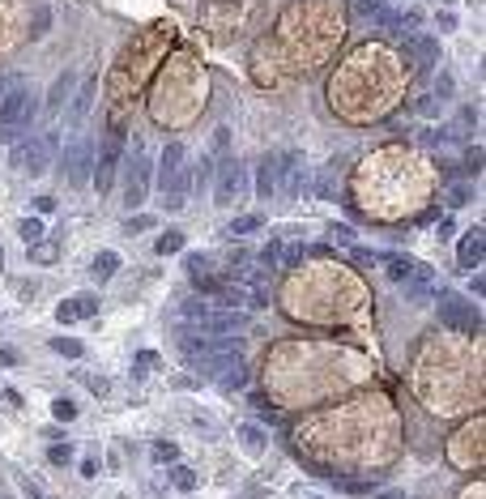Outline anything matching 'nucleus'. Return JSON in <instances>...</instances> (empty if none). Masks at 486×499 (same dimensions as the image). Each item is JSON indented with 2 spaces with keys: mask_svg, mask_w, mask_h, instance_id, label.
<instances>
[{
  "mask_svg": "<svg viewBox=\"0 0 486 499\" xmlns=\"http://www.w3.org/2000/svg\"><path fill=\"white\" fill-rule=\"evenodd\" d=\"M188 188H192V171H184V167H179L175 176H171V184L162 188V205H167V214L184 209V201H188Z\"/></svg>",
  "mask_w": 486,
  "mask_h": 499,
  "instance_id": "11",
  "label": "nucleus"
},
{
  "mask_svg": "<svg viewBox=\"0 0 486 499\" xmlns=\"http://www.w3.org/2000/svg\"><path fill=\"white\" fill-rule=\"evenodd\" d=\"M478 457H482V422H469V427H460V435L452 444V461L460 469H474Z\"/></svg>",
  "mask_w": 486,
  "mask_h": 499,
  "instance_id": "9",
  "label": "nucleus"
},
{
  "mask_svg": "<svg viewBox=\"0 0 486 499\" xmlns=\"http://www.w3.org/2000/svg\"><path fill=\"white\" fill-rule=\"evenodd\" d=\"M418 111H422V115H435V111H440V98H422Z\"/></svg>",
  "mask_w": 486,
  "mask_h": 499,
  "instance_id": "41",
  "label": "nucleus"
},
{
  "mask_svg": "<svg viewBox=\"0 0 486 499\" xmlns=\"http://www.w3.org/2000/svg\"><path fill=\"white\" fill-rule=\"evenodd\" d=\"M384 499H405V495H384Z\"/></svg>",
  "mask_w": 486,
  "mask_h": 499,
  "instance_id": "49",
  "label": "nucleus"
},
{
  "mask_svg": "<svg viewBox=\"0 0 486 499\" xmlns=\"http://www.w3.org/2000/svg\"><path fill=\"white\" fill-rule=\"evenodd\" d=\"M384 261H389V278H393V282H409V278L418 273V265L409 261V256H384Z\"/></svg>",
  "mask_w": 486,
  "mask_h": 499,
  "instance_id": "20",
  "label": "nucleus"
},
{
  "mask_svg": "<svg viewBox=\"0 0 486 499\" xmlns=\"http://www.w3.org/2000/svg\"><path fill=\"white\" fill-rule=\"evenodd\" d=\"M68 184L73 188H82V184H90V176H94V141H73L68 145Z\"/></svg>",
  "mask_w": 486,
  "mask_h": 499,
  "instance_id": "8",
  "label": "nucleus"
},
{
  "mask_svg": "<svg viewBox=\"0 0 486 499\" xmlns=\"http://www.w3.org/2000/svg\"><path fill=\"white\" fill-rule=\"evenodd\" d=\"M17 235H21L26 243H39V239H43V222H39V218H21V222H17Z\"/></svg>",
  "mask_w": 486,
  "mask_h": 499,
  "instance_id": "26",
  "label": "nucleus"
},
{
  "mask_svg": "<svg viewBox=\"0 0 486 499\" xmlns=\"http://www.w3.org/2000/svg\"><path fill=\"white\" fill-rule=\"evenodd\" d=\"M120 154H124V133H120V129H111L107 145H102V154H98V171H94V188H98V196H102V192H111V180H115Z\"/></svg>",
  "mask_w": 486,
  "mask_h": 499,
  "instance_id": "6",
  "label": "nucleus"
},
{
  "mask_svg": "<svg viewBox=\"0 0 486 499\" xmlns=\"http://www.w3.org/2000/svg\"><path fill=\"white\" fill-rule=\"evenodd\" d=\"M243 184H247V167L239 158H226L218 167V184H214V201L218 205H235V196H243Z\"/></svg>",
  "mask_w": 486,
  "mask_h": 499,
  "instance_id": "3",
  "label": "nucleus"
},
{
  "mask_svg": "<svg viewBox=\"0 0 486 499\" xmlns=\"http://www.w3.org/2000/svg\"><path fill=\"white\" fill-rule=\"evenodd\" d=\"M188 273H192V282H196V278H209V256L192 252V256H188Z\"/></svg>",
  "mask_w": 486,
  "mask_h": 499,
  "instance_id": "33",
  "label": "nucleus"
},
{
  "mask_svg": "<svg viewBox=\"0 0 486 499\" xmlns=\"http://www.w3.org/2000/svg\"><path fill=\"white\" fill-rule=\"evenodd\" d=\"M51 145H56V141H51V137H35V141H17L13 145V167L17 171H30V176H43V171H47V158H51Z\"/></svg>",
  "mask_w": 486,
  "mask_h": 499,
  "instance_id": "2",
  "label": "nucleus"
},
{
  "mask_svg": "<svg viewBox=\"0 0 486 499\" xmlns=\"http://www.w3.org/2000/svg\"><path fill=\"white\" fill-rule=\"evenodd\" d=\"M26 98H30L26 90H9L5 98H0V133L17 124V115H21V107H26Z\"/></svg>",
  "mask_w": 486,
  "mask_h": 499,
  "instance_id": "15",
  "label": "nucleus"
},
{
  "mask_svg": "<svg viewBox=\"0 0 486 499\" xmlns=\"http://www.w3.org/2000/svg\"><path fill=\"white\" fill-rule=\"evenodd\" d=\"M56 256H60L56 243H43V239L30 243V261H35V265H56Z\"/></svg>",
  "mask_w": 486,
  "mask_h": 499,
  "instance_id": "22",
  "label": "nucleus"
},
{
  "mask_svg": "<svg viewBox=\"0 0 486 499\" xmlns=\"http://www.w3.org/2000/svg\"><path fill=\"white\" fill-rule=\"evenodd\" d=\"M0 265H5V252H0Z\"/></svg>",
  "mask_w": 486,
  "mask_h": 499,
  "instance_id": "50",
  "label": "nucleus"
},
{
  "mask_svg": "<svg viewBox=\"0 0 486 499\" xmlns=\"http://www.w3.org/2000/svg\"><path fill=\"white\" fill-rule=\"evenodd\" d=\"M277 256H281V243H277V239H269V243H265V252H261V265L269 269V265H277Z\"/></svg>",
  "mask_w": 486,
  "mask_h": 499,
  "instance_id": "36",
  "label": "nucleus"
},
{
  "mask_svg": "<svg viewBox=\"0 0 486 499\" xmlns=\"http://www.w3.org/2000/svg\"><path fill=\"white\" fill-rule=\"evenodd\" d=\"M149 227H153V218H149V214H128V222H124V231H128V235H145Z\"/></svg>",
  "mask_w": 486,
  "mask_h": 499,
  "instance_id": "30",
  "label": "nucleus"
},
{
  "mask_svg": "<svg viewBox=\"0 0 486 499\" xmlns=\"http://www.w3.org/2000/svg\"><path fill=\"white\" fill-rule=\"evenodd\" d=\"M94 312H98V294H77V299H68V303L56 308V320H60V324H73V320L94 316Z\"/></svg>",
  "mask_w": 486,
  "mask_h": 499,
  "instance_id": "13",
  "label": "nucleus"
},
{
  "mask_svg": "<svg viewBox=\"0 0 486 499\" xmlns=\"http://www.w3.org/2000/svg\"><path fill=\"white\" fill-rule=\"evenodd\" d=\"M465 167L474 171V176H478V171H482V149H478V145H474V149H469V154H465Z\"/></svg>",
  "mask_w": 486,
  "mask_h": 499,
  "instance_id": "39",
  "label": "nucleus"
},
{
  "mask_svg": "<svg viewBox=\"0 0 486 499\" xmlns=\"http://www.w3.org/2000/svg\"><path fill=\"white\" fill-rule=\"evenodd\" d=\"M51 350L64 355V359H86V346L77 337H51Z\"/></svg>",
  "mask_w": 486,
  "mask_h": 499,
  "instance_id": "21",
  "label": "nucleus"
},
{
  "mask_svg": "<svg viewBox=\"0 0 486 499\" xmlns=\"http://www.w3.org/2000/svg\"><path fill=\"white\" fill-rule=\"evenodd\" d=\"M482 256H486V235H482V227H474L465 239L456 243V261H460V269H474V273H478Z\"/></svg>",
  "mask_w": 486,
  "mask_h": 499,
  "instance_id": "10",
  "label": "nucleus"
},
{
  "mask_svg": "<svg viewBox=\"0 0 486 499\" xmlns=\"http://www.w3.org/2000/svg\"><path fill=\"white\" fill-rule=\"evenodd\" d=\"M47 26H51V13H47V9H39V13H35V26H30V39H43V35H47Z\"/></svg>",
  "mask_w": 486,
  "mask_h": 499,
  "instance_id": "35",
  "label": "nucleus"
},
{
  "mask_svg": "<svg viewBox=\"0 0 486 499\" xmlns=\"http://www.w3.org/2000/svg\"><path fill=\"white\" fill-rule=\"evenodd\" d=\"M444 5H452V0H444Z\"/></svg>",
  "mask_w": 486,
  "mask_h": 499,
  "instance_id": "51",
  "label": "nucleus"
},
{
  "mask_svg": "<svg viewBox=\"0 0 486 499\" xmlns=\"http://www.w3.org/2000/svg\"><path fill=\"white\" fill-rule=\"evenodd\" d=\"M273 192H277V158H261V167H256V196L269 201Z\"/></svg>",
  "mask_w": 486,
  "mask_h": 499,
  "instance_id": "16",
  "label": "nucleus"
},
{
  "mask_svg": "<svg viewBox=\"0 0 486 499\" xmlns=\"http://www.w3.org/2000/svg\"><path fill=\"white\" fill-rule=\"evenodd\" d=\"M94 90H98V77H86L82 82V90L73 94V107H68V129H77V124H82L86 115H90V107H94Z\"/></svg>",
  "mask_w": 486,
  "mask_h": 499,
  "instance_id": "12",
  "label": "nucleus"
},
{
  "mask_svg": "<svg viewBox=\"0 0 486 499\" xmlns=\"http://www.w3.org/2000/svg\"><path fill=\"white\" fill-rule=\"evenodd\" d=\"M261 227H265L261 214H243V218L230 222V235H252V231H261Z\"/></svg>",
  "mask_w": 486,
  "mask_h": 499,
  "instance_id": "25",
  "label": "nucleus"
},
{
  "mask_svg": "<svg viewBox=\"0 0 486 499\" xmlns=\"http://www.w3.org/2000/svg\"><path fill=\"white\" fill-rule=\"evenodd\" d=\"M149 457L158 461V465H175V461H179V448H175L171 440H158V444L149 448Z\"/></svg>",
  "mask_w": 486,
  "mask_h": 499,
  "instance_id": "23",
  "label": "nucleus"
},
{
  "mask_svg": "<svg viewBox=\"0 0 486 499\" xmlns=\"http://www.w3.org/2000/svg\"><path fill=\"white\" fill-rule=\"evenodd\" d=\"M247 329V316L243 312H209L200 320V337H209V341H230L235 333H243Z\"/></svg>",
  "mask_w": 486,
  "mask_h": 499,
  "instance_id": "5",
  "label": "nucleus"
},
{
  "mask_svg": "<svg viewBox=\"0 0 486 499\" xmlns=\"http://www.w3.org/2000/svg\"><path fill=\"white\" fill-rule=\"evenodd\" d=\"M21 491H26V499H43V495H39V487H30V482H21Z\"/></svg>",
  "mask_w": 486,
  "mask_h": 499,
  "instance_id": "47",
  "label": "nucleus"
},
{
  "mask_svg": "<svg viewBox=\"0 0 486 499\" xmlns=\"http://www.w3.org/2000/svg\"><path fill=\"white\" fill-rule=\"evenodd\" d=\"M133 149H137V158L128 162V176H124V205L128 209H141V201L149 196V158L141 154V141Z\"/></svg>",
  "mask_w": 486,
  "mask_h": 499,
  "instance_id": "1",
  "label": "nucleus"
},
{
  "mask_svg": "<svg viewBox=\"0 0 486 499\" xmlns=\"http://www.w3.org/2000/svg\"><path fill=\"white\" fill-rule=\"evenodd\" d=\"M167 469H171V482H175L179 491H192V487H196V473H192L188 465H167Z\"/></svg>",
  "mask_w": 486,
  "mask_h": 499,
  "instance_id": "27",
  "label": "nucleus"
},
{
  "mask_svg": "<svg viewBox=\"0 0 486 499\" xmlns=\"http://www.w3.org/2000/svg\"><path fill=\"white\" fill-rule=\"evenodd\" d=\"M414 52H418L422 64H435V60H440V43L427 39V35H418V39H414Z\"/></svg>",
  "mask_w": 486,
  "mask_h": 499,
  "instance_id": "24",
  "label": "nucleus"
},
{
  "mask_svg": "<svg viewBox=\"0 0 486 499\" xmlns=\"http://www.w3.org/2000/svg\"><path fill=\"white\" fill-rule=\"evenodd\" d=\"M149 367H158V355H153V350H141V355H137V376H141V371H149Z\"/></svg>",
  "mask_w": 486,
  "mask_h": 499,
  "instance_id": "38",
  "label": "nucleus"
},
{
  "mask_svg": "<svg viewBox=\"0 0 486 499\" xmlns=\"http://www.w3.org/2000/svg\"><path fill=\"white\" fill-rule=\"evenodd\" d=\"M0 363H5V367H17V355H13V350H5V346H0Z\"/></svg>",
  "mask_w": 486,
  "mask_h": 499,
  "instance_id": "44",
  "label": "nucleus"
},
{
  "mask_svg": "<svg viewBox=\"0 0 486 499\" xmlns=\"http://www.w3.org/2000/svg\"><path fill=\"white\" fill-rule=\"evenodd\" d=\"M239 435H243V448H247V453H265V435H261V427H252V422H247V427H239Z\"/></svg>",
  "mask_w": 486,
  "mask_h": 499,
  "instance_id": "28",
  "label": "nucleus"
},
{
  "mask_svg": "<svg viewBox=\"0 0 486 499\" xmlns=\"http://www.w3.org/2000/svg\"><path fill=\"white\" fill-rule=\"evenodd\" d=\"M307 256V247L303 243H281V256H277V265H299Z\"/></svg>",
  "mask_w": 486,
  "mask_h": 499,
  "instance_id": "31",
  "label": "nucleus"
},
{
  "mask_svg": "<svg viewBox=\"0 0 486 499\" xmlns=\"http://www.w3.org/2000/svg\"><path fill=\"white\" fill-rule=\"evenodd\" d=\"M90 269H94L98 282H107V278H115V273H120V256H115V252H98Z\"/></svg>",
  "mask_w": 486,
  "mask_h": 499,
  "instance_id": "19",
  "label": "nucleus"
},
{
  "mask_svg": "<svg viewBox=\"0 0 486 499\" xmlns=\"http://www.w3.org/2000/svg\"><path fill=\"white\" fill-rule=\"evenodd\" d=\"M179 167H184V145H179V141H167V149L158 154V184H162V188L171 184V176H175Z\"/></svg>",
  "mask_w": 486,
  "mask_h": 499,
  "instance_id": "14",
  "label": "nucleus"
},
{
  "mask_svg": "<svg viewBox=\"0 0 486 499\" xmlns=\"http://www.w3.org/2000/svg\"><path fill=\"white\" fill-rule=\"evenodd\" d=\"M435 90H440V98H448V94H452V77H448V73L440 77V86H435Z\"/></svg>",
  "mask_w": 486,
  "mask_h": 499,
  "instance_id": "42",
  "label": "nucleus"
},
{
  "mask_svg": "<svg viewBox=\"0 0 486 499\" xmlns=\"http://www.w3.org/2000/svg\"><path fill=\"white\" fill-rule=\"evenodd\" d=\"M440 30H456V17L452 13H440Z\"/></svg>",
  "mask_w": 486,
  "mask_h": 499,
  "instance_id": "45",
  "label": "nucleus"
},
{
  "mask_svg": "<svg viewBox=\"0 0 486 499\" xmlns=\"http://www.w3.org/2000/svg\"><path fill=\"white\" fill-rule=\"evenodd\" d=\"M469 290H474V294H482V290H486V278H482V273H474V282H469Z\"/></svg>",
  "mask_w": 486,
  "mask_h": 499,
  "instance_id": "46",
  "label": "nucleus"
},
{
  "mask_svg": "<svg viewBox=\"0 0 486 499\" xmlns=\"http://www.w3.org/2000/svg\"><path fill=\"white\" fill-rule=\"evenodd\" d=\"M153 247H158V256H171V252H179V247H184V235H179V231H167Z\"/></svg>",
  "mask_w": 486,
  "mask_h": 499,
  "instance_id": "29",
  "label": "nucleus"
},
{
  "mask_svg": "<svg viewBox=\"0 0 486 499\" xmlns=\"http://www.w3.org/2000/svg\"><path fill=\"white\" fill-rule=\"evenodd\" d=\"M247 384V367L243 363H230L222 376H218V388H226V393H235V388H243Z\"/></svg>",
  "mask_w": 486,
  "mask_h": 499,
  "instance_id": "18",
  "label": "nucleus"
},
{
  "mask_svg": "<svg viewBox=\"0 0 486 499\" xmlns=\"http://www.w3.org/2000/svg\"><path fill=\"white\" fill-rule=\"evenodd\" d=\"M51 414H56L60 422H68V418H77V402H68V397H56V402H51Z\"/></svg>",
  "mask_w": 486,
  "mask_h": 499,
  "instance_id": "32",
  "label": "nucleus"
},
{
  "mask_svg": "<svg viewBox=\"0 0 486 499\" xmlns=\"http://www.w3.org/2000/svg\"><path fill=\"white\" fill-rule=\"evenodd\" d=\"M440 324L444 329H478V312L465 303V294H452V290H444L440 294Z\"/></svg>",
  "mask_w": 486,
  "mask_h": 499,
  "instance_id": "4",
  "label": "nucleus"
},
{
  "mask_svg": "<svg viewBox=\"0 0 486 499\" xmlns=\"http://www.w3.org/2000/svg\"><path fill=\"white\" fill-rule=\"evenodd\" d=\"M277 192H286V196H303L307 192V162H303V154H281L277 158Z\"/></svg>",
  "mask_w": 486,
  "mask_h": 499,
  "instance_id": "7",
  "label": "nucleus"
},
{
  "mask_svg": "<svg viewBox=\"0 0 486 499\" xmlns=\"http://www.w3.org/2000/svg\"><path fill=\"white\" fill-rule=\"evenodd\" d=\"M380 9H384L380 0H358V5H354V13H358V17H380Z\"/></svg>",
  "mask_w": 486,
  "mask_h": 499,
  "instance_id": "37",
  "label": "nucleus"
},
{
  "mask_svg": "<svg viewBox=\"0 0 486 499\" xmlns=\"http://www.w3.org/2000/svg\"><path fill=\"white\" fill-rule=\"evenodd\" d=\"M73 86H77V77L64 68L60 77H56V86H51V94H47V111H51V115H60V107H64V98L73 94Z\"/></svg>",
  "mask_w": 486,
  "mask_h": 499,
  "instance_id": "17",
  "label": "nucleus"
},
{
  "mask_svg": "<svg viewBox=\"0 0 486 499\" xmlns=\"http://www.w3.org/2000/svg\"><path fill=\"white\" fill-rule=\"evenodd\" d=\"M469 201V188H452L448 192V205H465Z\"/></svg>",
  "mask_w": 486,
  "mask_h": 499,
  "instance_id": "40",
  "label": "nucleus"
},
{
  "mask_svg": "<svg viewBox=\"0 0 486 499\" xmlns=\"http://www.w3.org/2000/svg\"><path fill=\"white\" fill-rule=\"evenodd\" d=\"M47 461H51V465H68V461H73V448H68V444H51V448H47Z\"/></svg>",
  "mask_w": 486,
  "mask_h": 499,
  "instance_id": "34",
  "label": "nucleus"
},
{
  "mask_svg": "<svg viewBox=\"0 0 486 499\" xmlns=\"http://www.w3.org/2000/svg\"><path fill=\"white\" fill-rule=\"evenodd\" d=\"M82 473H86V478H94V473H98V461H94V457H86V461H82Z\"/></svg>",
  "mask_w": 486,
  "mask_h": 499,
  "instance_id": "43",
  "label": "nucleus"
},
{
  "mask_svg": "<svg viewBox=\"0 0 486 499\" xmlns=\"http://www.w3.org/2000/svg\"><path fill=\"white\" fill-rule=\"evenodd\" d=\"M460 499H482V487H469V491L460 495Z\"/></svg>",
  "mask_w": 486,
  "mask_h": 499,
  "instance_id": "48",
  "label": "nucleus"
}]
</instances>
